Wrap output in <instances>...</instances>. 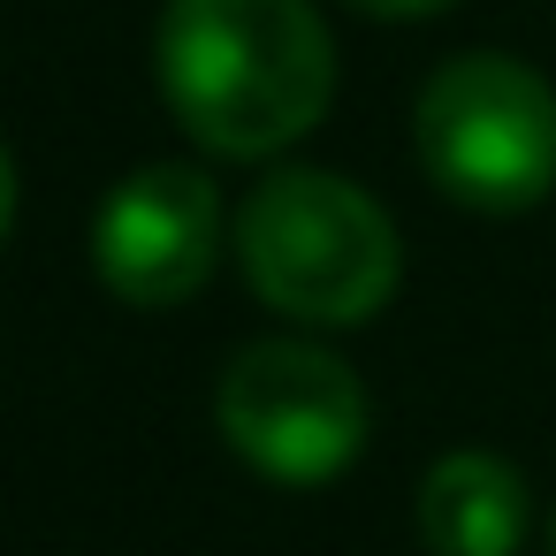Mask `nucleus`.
I'll return each instance as SVG.
<instances>
[{
	"instance_id": "nucleus-1",
	"label": "nucleus",
	"mask_w": 556,
	"mask_h": 556,
	"mask_svg": "<svg viewBox=\"0 0 556 556\" xmlns=\"http://www.w3.org/2000/svg\"><path fill=\"white\" fill-rule=\"evenodd\" d=\"M153 70L176 123L222 161L290 153L336 100V39L313 0H168Z\"/></svg>"
},
{
	"instance_id": "nucleus-2",
	"label": "nucleus",
	"mask_w": 556,
	"mask_h": 556,
	"mask_svg": "<svg viewBox=\"0 0 556 556\" xmlns=\"http://www.w3.org/2000/svg\"><path fill=\"white\" fill-rule=\"evenodd\" d=\"M237 260L260 305L305 328H358L404 282V244L381 199L328 168H282L237 206Z\"/></svg>"
},
{
	"instance_id": "nucleus-3",
	"label": "nucleus",
	"mask_w": 556,
	"mask_h": 556,
	"mask_svg": "<svg viewBox=\"0 0 556 556\" xmlns=\"http://www.w3.org/2000/svg\"><path fill=\"white\" fill-rule=\"evenodd\" d=\"M419 168L472 214H526L556 191V92L510 54H457L412 108Z\"/></svg>"
},
{
	"instance_id": "nucleus-4",
	"label": "nucleus",
	"mask_w": 556,
	"mask_h": 556,
	"mask_svg": "<svg viewBox=\"0 0 556 556\" xmlns=\"http://www.w3.org/2000/svg\"><path fill=\"white\" fill-rule=\"evenodd\" d=\"M214 419H222V442L252 472H267L282 488H320L366 450V389H358V374L336 351L298 343V336L244 343L222 366Z\"/></svg>"
},
{
	"instance_id": "nucleus-5",
	"label": "nucleus",
	"mask_w": 556,
	"mask_h": 556,
	"mask_svg": "<svg viewBox=\"0 0 556 556\" xmlns=\"http://www.w3.org/2000/svg\"><path fill=\"white\" fill-rule=\"evenodd\" d=\"M222 260V191L206 168L184 161H146L130 168L92 222V267L123 305H184L206 290Z\"/></svg>"
},
{
	"instance_id": "nucleus-6",
	"label": "nucleus",
	"mask_w": 556,
	"mask_h": 556,
	"mask_svg": "<svg viewBox=\"0 0 556 556\" xmlns=\"http://www.w3.org/2000/svg\"><path fill=\"white\" fill-rule=\"evenodd\" d=\"M419 541L427 556H518L526 541V480L495 450H450L419 480Z\"/></svg>"
},
{
	"instance_id": "nucleus-7",
	"label": "nucleus",
	"mask_w": 556,
	"mask_h": 556,
	"mask_svg": "<svg viewBox=\"0 0 556 556\" xmlns=\"http://www.w3.org/2000/svg\"><path fill=\"white\" fill-rule=\"evenodd\" d=\"M358 16H389V24H404V16H442L450 0H351Z\"/></svg>"
},
{
	"instance_id": "nucleus-8",
	"label": "nucleus",
	"mask_w": 556,
	"mask_h": 556,
	"mask_svg": "<svg viewBox=\"0 0 556 556\" xmlns=\"http://www.w3.org/2000/svg\"><path fill=\"white\" fill-rule=\"evenodd\" d=\"M9 222H16V161L0 146V237H9Z\"/></svg>"
},
{
	"instance_id": "nucleus-9",
	"label": "nucleus",
	"mask_w": 556,
	"mask_h": 556,
	"mask_svg": "<svg viewBox=\"0 0 556 556\" xmlns=\"http://www.w3.org/2000/svg\"><path fill=\"white\" fill-rule=\"evenodd\" d=\"M548 548H556V526H548Z\"/></svg>"
}]
</instances>
